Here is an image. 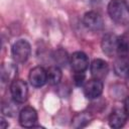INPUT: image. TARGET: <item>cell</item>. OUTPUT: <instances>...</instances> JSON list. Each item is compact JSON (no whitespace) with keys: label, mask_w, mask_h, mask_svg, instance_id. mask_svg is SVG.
Instances as JSON below:
<instances>
[{"label":"cell","mask_w":129,"mask_h":129,"mask_svg":"<svg viewBox=\"0 0 129 129\" xmlns=\"http://www.w3.org/2000/svg\"><path fill=\"white\" fill-rule=\"evenodd\" d=\"M129 13L125 0H111L108 4V14L111 19L117 23H124Z\"/></svg>","instance_id":"obj_1"},{"label":"cell","mask_w":129,"mask_h":129,"mask_svg":"<svg viewBox=\"0 0 129 129\" xmlns=\"http://www.w3.org/2000/svg\"><path fill=\"white\" fill-rule=\"evenodd\" d=\"M31 52V46L27 40L19 39L16 42L13 43L11 47V55L14 59V61L22 63L25 62Z\"/></svg>","instance_id":"obj_2"},{"label":"cell","mask_w":129,"mask_h":129,"mask_svg":"<svg viewBox=\"0 0 129 129\" xmlns=\"http://www.w3.org/2000/svg\"><path fill=\"white\" fill-rule=\"evenodd\" d=\"M10 93L12 99L16 103H23L27 99L28 88L24 81L22 80H13L10 84Z\"/></svg>","instance_id":"obj_3"},{"label":"cell","mask_w":129,"mask_h":129,"mask_svg":"<svg viewBox=\"0 0 129 129\" xmlns=\"http://www.w3.org/2000/svg\"><path fill=\"white\" fill-rule=\"evenodd\" d=\"M70 64L75 73H84L89 67V58L83 51H76L70 56Z\"/></svg>","instance_id":"obj_4"},{"label":"cell","mask_w":129,"mask_h":129,"mask_svg":"<svg viewBox=\"0 0 129 129\" xmlns=\"http://www.w3.org/2000/svg\"><path fill=\"white\" fill-rule=\"evenodd\" d=\"M28 80L32 87L40 88L47 83V72L42 67H34L29 72Z\"/></svg>","instance_id":"obj_5"},{"label":"cell","mask_w":129,"mask_h":129,"mask_svg":"<svg viewBox=\"0 0 129 129\" xmlns=\"http://www.w3.org/2000/svg\"><path fill=\"white\" fill-rule=\"evenodd\" d=\"M117 45H118V36H116L113 33H107L103 36L101 47L103 52L109 56L113 57L115 54H117Z\"/></svg>","instance_id":"obj_6"},{"label":"cell","mask_w":129,"mask_h":129,"mask_svg":"<svg viewBox=\"0 0 129 129\" xmlns=\"http://www.w3.org/2000/svg\"><path fill=\"white\" fill-rule=\"evenodd\" d=\"M90 70L93 79L103 81L109 73V64L106 60L102 58H96L92 61Z\"/></svg>","instance_id":"obj_7"},{"label":"cell","mask_w":129,"mask_h":129,"mask_svg":"<svg viewBox=\"0 0 129 129\" xmlns=\"http://www.w3.org/2000/svg\"><path fill=\"white\" fill-rule=\"evenodd\" d=\"M37 122V112L32 107H24L19 113V123L22 127H34Z\"/></svg>","instance_id":"obj_8"},{"label":"cell","mask_w":129,"mask_h":129,"mask_svg":"<svg viewBox=\"0 0 129 129\" xmlns=\"http://www.w3.org/2000/svg\"><path fill=\"white\" fill-rule=\"evenodd\" d=\"M84 95L87 99L93 100L98 98L103 92V83L100 80L92 79L84 85Z\"/></svg>","instance_id":"obj_9"},{"label":"cell","mask_w":129,"mask_h":129,"mask_svg":"<svg viewBox=\"0 0 129 129\" xmlns=\"http://www.w3.org/2000/svg\"><path fill=\"white\" fill-rule=\"evenodd\" d=\"M83 21L87 28L94 30V31L101 30L104 26V21H103L102 16L96 11H89L85 13Z\"/></svg>","instance_id":"obj_10"},{"label":"cell","mask_w":129,"mask_h":129,"mask_svg":"<svg viewBox=\"0 0 129 129\" xmlns=\"http://www.w3.org/2000/svg\"><path fill=\"white\" fill-rule=\"evenodd\" d=\"M128 114L125 109H115L109 117V125L112 128H121L127 121Z\"/></svg>","instance_id":"obj_11"},{"label":"cell","mask_w":129,"mask_h":129,"mask_svg":"<svg viewBox=\"0 0 129 129\" xmlns=\"http://www.w3.org/2000/svg\"><path fill=\"white\" fill-rule=\"evenodd\" d=\"M92 120V115L89 112H81L78 113L72 122V126L75 128H83L87 126Z\"/></svg>","instance_id":"obj_12"},{"label":"cell","mask_w":129,"mask_h":129,"mask_svg":"<svg viewBox=\"0 0 129 129\" xmlns=\"http://www.w3.org/2000/svg\"><path fill=\"white\" fill-rule=\"evenodd\" d=\"M114 70H115V73L120 77L128 76L129 61L127 60L126 56H119V58L115 61Z\"/></svg>","instance_id":"obj_13"},{"label":"cell","mask_w":129,"mask_h":129,"mask_svg":"<svg viewBox=\"0 0 129 129\" xmlns=\"http://www.w3.org/2000/svg\"><path fill=\"white\" fill-rule=\"evenodd\" d=\"M46 72H47V83L49 85H57L60 82L62 74L58 67H50Z\"/></svg>","instance_id":"obj_14"},{"label":"cell","mask_w":129,"mask_h":129,"mask_svg":"<svg viewBox=\"0 0 129 129\" xmlns=\"http://www.w3.org/2000/svg\"><path fill=\"white\" fill-rule=\"evenodd\" d=\"M17 73V69L14 64L12 63H7L6 66L2 67V73H1V78L2 82H8L10 80H15L14 76Z\"/></svg>","instance_id":"obj_15"},{"label":"cell","mask_w":129,"mask_h":129,"mask_svg":"<svg viewBox=\"0 0 129 129\" xmlns=\"http://www.w3.org/2000/svg\"><path fill=\"white\" fill-rule=\"evenodd\" d=\"M129 53V41L125 37H118L117 54L119 56H127Z\"/></svg>","instance_id":"obj_16"},{"label":"cell","mask_w":129,"mask_h":129,"mask_svg":"<svg viewBox=\"0 0 129 129\" xmlns=\"http://www.w3.org/2000/svg\"><path fill=\"white\" fill-rule=\"evenodd\" d=\"M54 59L57 63L61 64V66H66L69 57H68V53L63 50V49H58L55 51V54H54Z\"/></svg>","instance_id":"obj_17"},{"label":"cell","mask_w":129,"mask_h":129,"mask_svg":"<svg viewBox=\"0 0 129 129\" xmlns=\"http://www.w3.org/2000/svg\"><path fill=\"white\" fill-rule=\"evenodd\" d=\"M85 79H86V76L84 73H76L75 74L74 80H75V84L77 86H83L85 83Z\"/></svg>","instance_id":"obj_18"},{"label":"cell","mask_w":129,"mask_h":129,"mask_svg":"<svg viewBox=\"0 0 129 129\" xmlns=\"http://www.w3.org/2000/svg\"><path fill=\"white\" fill-rule=\"evenodd\" d=\"M124 109L126 110V112H127V114H128V116H129V97H127V98H126V100H125Z\"/></svg>","instance_id":"obj_19"},{"label":"cell","mask_w":129,"mask_h":129,"mask_svg":"<svg viewBox=\"0 0 129 129\" xmlns=\"http://www.w3.org/2000/svg\"><path fill=\"white\" fill-rule=\"evenodd\" d=\"M0 120H1L0 122H1V128H2V129H5L6 127H8V123H6V121H5V119H4L3 117H1Z\"/></svg>","instance_id":"obj_20"},{"label":"cell","mask_w":129,"mask_h":129,"mask_svg":"<svg viewBox=\"0 0 129 129\" xmlns=\"http://www.w3.org/2000/svg\"><path fill=\"white\" fill-rule=\"evenodd\" d=\"M128 77H129V70H128Z\"/></svg>","instance_id":"obj_21"},{"label":"cell","mask_w":129,"mask_h":129,"mask_svg":"<svg viewBox=\"0 0 129 129\" xmlns=\"http://www.w3.org/2000/svg\"><path fill=\"white\" fill-rule=\"evenodd\" d=\"M128 10H129V7H128Z\"/></svg>","instance_id":"obj_22"}]
</instances>
